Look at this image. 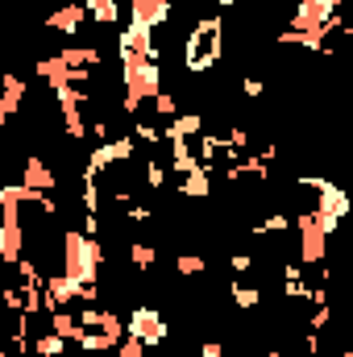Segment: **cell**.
<instances>
[{
	"instance_id": "6da1fadb",
	"label": "cell",
	"mask_w": 353,
	"mask_h": 357,
	"mask_svg": "<svg viewBox=\"0 0 353 357\" xmlns=\"http://www.w3.org/2000/svg\"><path fill=\"white\" fill-rule=\"evenodd\" d=\"M220 42H225V25H220V17H204V21H195L191 33H187V46H183V67H187L191 75L212 71V67L220 63V50H225Z\"/></svg>"
},
{
	"instance_id": "7a4b0ae2",
	"label": "cell",
	"mask_w": 353,
	"mask_h": 357,
	"mask_svg": "<svg viewBox=\"0 0 353 357\" xmlns=\"http://www.w3.org/2000/svg\"><path fill=\"white\" fill-rule=\"evenodd\" d=\"M291 229H299V266H316L320 258H324V233H320V225H316V216L303 208V212H295L291 216Z\"/></svg>"
},
{
	"instance_id": "3957f363",
	"label": "cell",
	"mask_w": 353,
	"mask_h": 357,
	"mask_svg": "<svg viewBox=\"0 0 353 357\" xmlns=\"http://www.w3.org/2000/svg\"><path fill=\"white\" fill-rule=\"evenodd\" d=\"M125 333H129V337H137L142 345H163L171 328H167L163 312H154V307H133V312H129V320H125Z\"/></svg>"
},
{
	"instance_id": "277c9868",
	"label": "cell",
	"mask_w": 353,
	"mask_h": 357,
	"mask_svg": "<svg viewBox=\"0 0 353 357\" xmlns=\"http://www.w3.org/2000/svg\"><path fill=\"white\" fill-rule=\"evenodd\" d=\"M171 8H175V0H129V21L146 25V29H158V25L171 21Z\"/></svg>"
},
{
	"instance_id": "5b68a950",
	"label": "cell",
	"mask_w": 353,
	"mask_h": 357,
	"mask_svg": "<svg viewBox=\"0 0 353 357\" xmlns=\"http://www.w3.org/2000/svg\"><path fill=\"white\" fill-rule=\"evenodd\" d=\"M21 187H29V191H54L59 187V175L46 167V158H25V167H21Z\"/></svg>"
},
{
	"instance_id": "8992f818",
	"label": "cell",
	"mask_w": 353,
	"mask_h": 357,
	"mask_svg": "<svg viewBox=\"0 0 353 357\" xmlns=\"http://www.w3.org/2000/svg\"><path fill=\"white\" fill-rule=\"evenodd\" d=\"M84 21H88L84 4H63V8H54V13L46 17V25H50L54 33H67V38H75V33L84 29Z\"/></svg>"
},
{
	"instance_id": "52a82bcc",
	"label": "cell",
	"mask_w": 353,
	"mask_h": 357,
	"mask_svg": "<svg viewBox=\"0 0 353 357\" xmlns=\"http://www.w3.org/2000/svg\"><path fill=\"white\" fill-rule=\"evenodd\" d=\"M179 195H191V199L212 195V171H187L183 183H179Z\"/></svg>"
},
{
	"instance_id": "ba28073f",
	"label": "cell",
	"mask_w": 353,
	"mask_h": 357,
	"mask_svg": "<svg viewBox=\"0 0 353 357\" xmlns=\"http://www.w3.org/2000/svg\"><path fill=\"white\" fill-rule=\"evenodd\" d=\"M84 13L96 25H112L121 17V0H84Z\"/></svg>"
},
{
	"instance_id": "9c48e42d",
	"label": "cell",
	"mask_w": 353,
	"mask_h": 357,
	"mask_svg": "<svg viewBox=\"0 0 353 357\" xmlns=\"http://www.w3.org/2000/svg\"><path fill=\"white\" fill-rule=\"evenodd\" d=\"M229 291H233V303H237L241 312H254V307L262 303V291H258V287H250V282H241V278H233V287H229Z\"/></svg>"
},
{
	"instance_id": "30bf717a",
	"label": "cell",
	"mask_w": 353,
	"mask_h": 357,
	"mask_svg": "<svg viewBox=\"0 0 353 357\" xmlns=\"http://www.w3.org/2000/svg\"><path fill=\"white\" fill-rule=\"evenodd\" d=\"M129 262H133V270H150L158 262V245L154 241H133L129 245Z\"/></svg>"
},
{
	"instance_id": "8fae6325",
	"label": "cell",
	"mask_w": 353,
	"mask_h": 357,
	"mask_svg": "<svg viewBox=\"0 0 353 357\" xmlns=\"http://www.w3.org/2000/svg\"><path fill=\"white\" fill-rule=\"evenodd\" d=\"M63 349H67V341L54 337V333H42V337L33 341V354L38 357H63Z\"/></svg>"
},
{
	"instance_id": "7c38bea8",
	"label": "cell",
	"mask_w": 353,
	"mask_h": 357,
	"mask_svg": "<svg viewBox=\"0 0 353 357\" xmlns=\"http://www.w3.org/2000/svg\"><path fill=\"white\" fill-rule=\"evenodd\" d=\"M150 104H154V116H163V121H171V116H179V100L171 96V91H158V96H154Z\"/></svg>"
},
{
	"instance_id": "4fadbf2b",
	"label": "cell",
	"mask_w": 353,
	"mask_h": 357,
	"mask_svg": "<svg viewBox=\"0 0 353 357\" xmlns=\"http://www.w3.org/2000/svg\"><path fill=\"white\" fill-rule=\"evenodd\" d=\"M175 270L187 278V274H204V270H208V262H204L200 254H179V258H175Z\"/></svg>"
},
{
	"instance_id": "5bb4252c",
	"label": "cell",
	"mask_w": 353,
	"mask_h": 357,
	"mask_svg": "<svg viewBox=\"0 0 353 357\" xmlns=\"http://www.w3.org/2000/svg\"><path fill=\"white\" fill-rule=\"evenodd\" d=\"M167 171H171L167 162H154V158H150V162H146V187H154V191H158V187L167 183Z\"/></svg>"
},
{
	"instance_id": "9a60e30c",
	"label": "cell",
	"mask_w": 353,
	"mask_h": 357,
	"mask_svg": "<svg viewBox=\"0 0 353 357\" xmlns=\"http://www.w3.org/2000/svg\"><path fill=\"white\" fill-rule=\"evenodd\" d=\"M117 354H121V357H142V354H146V345H142L137 337H129V333H125V341H117Z\"/></svg>"
},
{
	"instance_id": "2e32d148",
	"label": "cell",
	"mask_w": 353,
	"mask_h": 357,
	"mask_svg": "<svg viewBox=\"0 0 353 357\" xmlns=\"http://www.w3.org/2000/svg\"><path fill=\"white\" fill-rule=\"evenodd\" d=\"M229 266H233V274H246V270L254 266V258H250V254H233V262H229Z\"/></svg>"
},
{
	"instance_id": "e0dca14e",
	"label": "cell",
	"mask_w": 353,
	"mask_h": 357,
	"mask_svg": "<svg viewBox=\"0 0 353 357\" xmlns=\"http://www.w3.org/2000/svg\"><path fill=\"white\" fill-rule=\"evenodd\" d=\"M200 357H225V345H220V341H204Z\"/></svg>"
},
{
	"instance_id": "ac0fdd59",
	"label": "cell",
	"mask_w": 353,
	"mask_h": 357,
	"mask_svg": "<svg viewBox=\"0 0 353 357\" xmlns=\"http://www.w3.org/2000/svg\"><path fill=\"white\" fill-rule=\"evenodd\" d=\"M241 91H246V96H262V79H258V75H250V79L241 84Z\"/></svg>"
},
{
	"instance_id": "d6986e66",
	"label": "cell",
	"mask_w": 353,
	"mask_h": 357,
	"mask_svg": "<svg viewBox=\"0 0 353 357\" xmlns=\"http://www.w3.org/2000/svg\"><path fill=\"white\" fill-rule=\"evenodd\" d=\"M266 357H287V354H283V349H270V354H266Z\"/></svg>"
},
{
	"instance_id": "ffe728a7",
	"label": "cell",
	"mask_w": 353,
	"mask_h": 357,
	"mask_svg": "<svg viewBox=\"0 0 353 357\" xmlns=\"http://www.w3.org/2000/svg\"><path fill=\"white\" fill-rule=\"evenodd\" d=\"M216 4H225V8H229V4H233V0H216Z\"/></svg>"
},
{
	"instance_id": "44dd1931",
	"label": "cell",
	"mask_w": 353,
	"mask_h": 357,
	"mask_svg": "<svg viewBox=\"0 0 353 357\" xmlns=\"http://www.w3.org/2000/svg\"><path fill=\"white\" fill-rule=\"evenodd\" d=\"M0 357H13V354H4V349H0Z\"/></svg>"
}]
</instances>
